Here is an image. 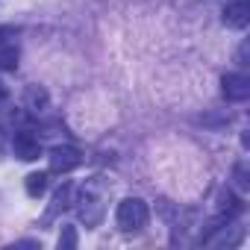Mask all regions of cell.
Instances as JSON below:
<instances>
[{
  "instance_id": "obj_1",
  "label": "cell",
  "mask_w": 250,
  "mask_h": 250,
  "mask_svg": "<svg viewBox=\"0 0 250 250\" xmlns=\"http://www.w3.org/2000/svg\"><path fill=\"white\" fill-rule=\"evenodd\" d=\"M147 218H150V209L142 197H124L115 209V224L121 232H139L147 227Z\"/></svg>"
},
{
  "instance_id": "obj_2",
  "label": "cell",
  "mask_w": 250,
  "mask_h": 250,
  "mask_svg": "<svg viewBox=\"0 0 250 250\" xmlns=\"http://www.w3.org/2000/svg\"><path fill=\"white\" fill-rule=\"evenodd\" d=\"M77 215L85 227H97L103 218V191H97V183H85L77 197Z\"/></svg>"
},
{
  "instance_id": "obj_3",
  "label": "cell",
  "mask_w": 250,
  "mask_h": 250,
  "mask_svg": "<svg viewBox=\"0 0 250 250\" xmlns=\"http://www.w3.org/2000/svg\"><path fill=\"white\" fill-rule=\"evenodd\" d=\"M221 91L229 103H244L250 97V77L241 71H229L221 77Z\"/></svg>"
},
{
  "instance_id": "obj_4",
  "label": "cell",
  "mask_w": 250,
  "mask_h": 250,
  "mask_svg": "<svg viewBox=\"0 0 250 250\" xmlns=\"http://www.w3.org/2000/svg\"><path fill=\"white\" fill-rule=\"evenodd\" d=\"M47 159H50V171L53 174H71L74 168H80L83 153L77 147H71V145H56Z\"/></svg>"
},
{
  "instance_id": "obj_5",
  "label": "cell",
  "mask_w": 250,
  "mask_h": 250,
  "mask_svg": "<svg viewBox=\"0 0 250 250\" xmlns=\"http://www.w3.org/2000/svg\"><path fill=\"white\" fill-rule=\"evenodd\" d=\"M12 153L21 162H36L42 156V142L30 130H18V133H12Z\"/></svg>"
},
{
  "instance_id": "obj_6",
  "label": "cell",
  "mask_w": 250,
  "mask_h": 250,
  "mask_svg": "<svg viewBox=\"0 0 250 250\" xmlns=\"http://www.w3.org/2000/svg\"><path fill=\"white\" fill-rule=\"evenodd\" d=\"M221 24L227 30H247V24H250V3H247V0H235V3H229L221 12Z\"/></svg>"
},
{
  "instance_id": "obj_7",
  "label": "cell",
  "mask_w": 250,
  "mask_h": 250,
  "mask_svg": "<svg viewBox=\"0 0 250 250\" xmlns=\"http://www.w3.org/2000/svg\"><path fill=\"white\" fill-rule=\"evenodd\" d=\"M241 209H244V206H241V200H238L229 188H224V191L218 194V224H229Z\"/></svg>"
},
{
  "instance_id": "obj_8",
  "label": "cell",
  "mask_w": 250,
  "mask_h": 250,
  "mask_svg": "<svg viewBox=\"0 0 250 250\" xmlns=\"http://www.w3.org/2000/svg\"><path fill=\"white\" fill-rule=\"evenodd\" d=\"M24 188H27V194H30V197H42V194L47 191V174H44V171L30 174V177L24 180Z\"/></svg>"
},
{
  "instance_id": "obj_9",
  "label": "cell",
  "mask_w": 250,
  "mask_h": 250,
  "mask_svg": "<svg viewBox=\"0 0 250 250\" xmlns=\"http://www.w3.org/2000/svg\"><path fill=\"white\" fill-rule=\"evenodd\" d=\"M18 47L9 42V44H0V71H15L18 68Z\"/></svg>"
},
{
  "instance_id": "obj_10",
  "label": "cell",
  "mask_w": 250,
  "mask_h": 250,
  "mask_svg": "<svg viewBox=\"0 0 250 250\" xmlns=\"http://www.w3.org/2000/svg\"><path fill=\"white\" fill-rule=\"evenodd\" d=\"M44 106H47V94H44V88H39V85L27 88V109H33V112H42Z\"/></svg>"
},
{
  "instance_id": "obj_11",
  "label": "cell",
  "mask_w": 250,
  "mask_h": 250,
  "mask_svg": "<svg viewBox=\"0 0 250 250\" xmlns=\"http://www.w3.org/2000/svg\"><path fill=\"white\" fill-rule=\"evenodd\" d=\"M232 180H235V188H238V191H247V188H250V177H247V165H244V162H238V165L232 168Z\"/></svg>"
},
{
  "instance_id": "obj_12",
  "label": "cell",
  "mask_w": 250,
  "mask_h": 250,
  "mask_svg": "<svg viewBox=\"0 0 250 250\" xmlns=\"http://www.w3.org/2000/svg\"><path fill=\"white\" fill-rule=\"evenodd\" d=\"M59 247H62V250H68V247H77V232H74V227H62Z\"/></svg>"
},
{
  "instance_id": "obj_13",
  "label": "cell",
  "mask_w": 250,
  "mask_h": 250,
  "mask_svg": "<svg viewBox=\"0 0 250 250\" xmlns=\"http://www.w3.org/2000/svg\"><path fill=\"white\" fill-rule=\"evenodd\" d=\"M18 33H21V30H18V27H12V24H0V44H9Z\"/></svg>"
},
{
  "instance_id": "obj_14",
  "label": "cell",
  "mask_w": 250,
  "mask_h": 250,
  "mask_svg": "<svg viewBox=\"0 0 250 250\" xmlns=\"http://www.w3.org/2000/svg\"><path fill=\"white\" fill-rule=\"evenodd\" d=\"M247 56H250V42H241V47H238V53H235V62H238L241 68H247V65H250Z\"/></svg>"
},
{
  "instance_id": "obj_15",
  "label": "cell",
  "mask_w": 250,
  "mask_h": 250,
  "mask_svg": "<svg viewBox=\"0 0 250 250\" xmlns=\"http://www.w3.org/2000/svg\"><path fill=\"white\" fill-rule=\"evenodd\" d=\"M12 247H39V244H36V241H15Z\"/></svg>"
},
{
  "instance_id": "obj_16",
  "label": "cell",
  "mask_w": 250,
  "mask_h": 250,
  "mask_svg": "<svg viewBox=\"0 0 250 250\" xmlns=\"http://www.w3.org/2000/svg\"><path fill=\"white\" fill-rule=\"evenodd\" d=\"M3 100H6V85L0 83V103H3Z\"/></svg>"
}]
</instances>
